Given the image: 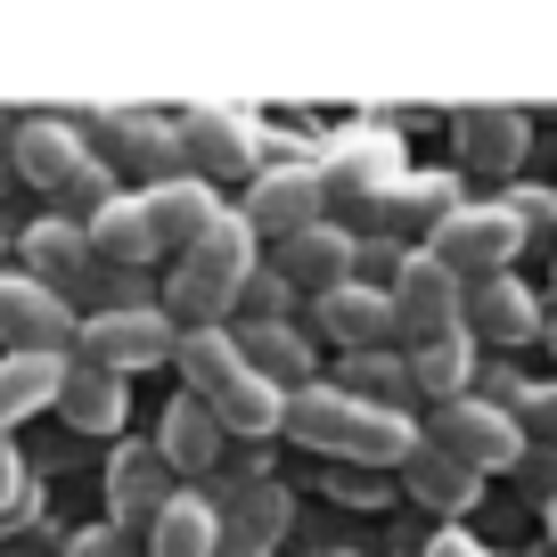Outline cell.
Masks as SVG:
<instances>
[{"instance_id": "obj_10", "label": "cell", "mask_w": 557, "mask_h": 557, "mask_svg": "<svg viewBox=\"0 0 557 557\" xmlns=\"http://www.w3.org/2000/svg\"><path fill=\"white\" fill-rule=\"evenodd\" d=\"M173 500H181V475L164 468L157 443H115V459H107V508H115V533H123V524H157Z\"/></svg>"}, {"instance_id": "obj_25", "label": "cell", "mask_w": 557, "mask_h": 557, "mask_svg": "<svg viewBox=\"0 0 557 557\" xmlns=\"http://www.w3.org/2000/svg\"><path fill=\"white\" fill-rule=\"evenodd\" d=\"M238 352H246V369H255L262 385H278V394L320 385V377H312V345H304L287 320H278V329H238Z\"/></svg>"}, {"instance_id": "obj_2", "label": "cell", "mask_w": 557, "mask_h": 557, "mask_svg": "<svg viewBox=\"0 0 557 557\" xmlns=\"http://www.w3.org/2000/svg\"><path fill=\"white\" fill-rule=\"evenodd\" d=\"M255 246L262 238L246 230V213H222V222L181 255V271L164 278V320H173V329H222V320L238 312V287L255 278Z\"/></svg>"}, {"instance_id": "obj_32", "label": "cell", "mask_w": 557, "mask_h": 557, "mask_svg": "<svg viewBox=\"0 0 557 557\" xmlns=\"http://www.w3.org/2000/svg\"><path fill=\"white\" fill-rule=\"evenodd\" d=\"M287 517H296V500H287V484H271V475H255V484L230 500V517L222 524H238V533H255V541H278L287 533Z\"/></svg>"}, {"instance_id": "obj_21", "label": "cell", "mask_w": 557, "mask_h": 557, "mask_svg": "<svg viewBox=\"0 0 557 557\" xmlns=\"http://www.w3.org/2000/svg\"><path fill=\"white\" fill-rule=\"evenodd\" d=\"M107 157L148 173V189H157V181H181L189 148H181V123H164V115H115L107 123Z\"/></svg>"}, {"instance_id": "obj_14", "label": "cell", "mask_w": 557, "mask_h": 557, "mask_svg": "<svg viewBox=\"0 0 557 557\" xmlns=\"http://www.w3.org/2000/svg\"><path fill=\"white\" fill-rule=\"evenodd\" d=\"M139 206H148V230H157V255H189V246H197V238H206V230L230 213L222 197H213V181H197V173L139 189Z\"/></svg>"}, {"instance_id": "obj_20", "label": "cell", "mask_w": 557, "mask_h": 557, "mask_svg": "<svg viewBox=\"0 0 557 557\" xmlns=\"http://www.w3.org/2000/svg\"><path fill=\"white\" fill-rule=\"evenodd\" d=\"M66 352H0V435L9 426H25L34 410H58V394H66Z\"/></svg>"}, {"instance_id": "obj_6", "label": "cell", "mask_w": 557, "mask_h": 557, "mask_svg": "<svg viewBox=\"0 0 557 557\" xmlns=\"http://www.w3.org/2000/svg\"><path fill=\"white\" fill-rule=\"evenodd\" d=\"M459 320H468V287H459V278L418 246V255L401 262V278H394V336H401V352L451 336Z\"/></svg>"}, {"instance_id": "obj_37", "label": "cell", "mask_w": 557, "mask_h": 557, "mask_svg": "<svg viewBox=\"0 0 557 557\" xmlns=\"http://www.w3.org/2000/svg\"><path fill=\"white\" fill-rule=\"evenodd\" d=\"M25 500V459H17V443L0 435V508H17Z\"/></svg>"}, {"instance_id": "obj_34", "label": "cell", "mask_w": 557, "mask_h": 557, "mask_svg": "<svg viewBox=\"0 0 557 557\" xmlns=\"http://www.w3.org/2000/svg\"><path fill=\"white\" fill-rule=\"evenodd\" d=\"M401 262H410V246H401V238H361V246H352V278L377 287V296H394Z\"/></svg>"}, {"instance_id": "obj_13", "label": "cell", "mask_w": 557, "mask_h": 557, "mask_svg": "<svg viewBox=\"0 0 557 557\" xmlns=\"http://www.w3.org/2000/svg\"><path fill=\"white\" fill-rule=\"evenodd\" d=\"M181 148H189L197 181L206 173H262V123L238 115V107H197L181 123Z\"/></svg>"}, {"instance_id": "obj_29", "label": "cell", "mask_w": 557, "mask_h": 557, "mask_svg": "<svg viewBox=\"0 0 557 557\" xmlns=\"http://www.w3.org/2000/svg\"><path fill=\"white\" fill-rule=\"evenodd\" d=\"M213 418H222V435H278V426H287V394H278V385H262L255 369H246V385L230 401H213Z\"/></svg>"}, {"instance_id": "obj_36", "label": "cell", "mask_w": 557, "mask_h": 557, "mask_svg": "<svg viewBox=\"0 0 557 557\" xmlns=\"http://www.w3.org/2000/svg\"><path fill=\"white\" fill-rule=\"evenodd\" d=\"M517 426H533L541 443H557V385H524V401H517Z\"/></svg>"}, {"instance_id": "obj_31", "label": "cell", "mask_w": 557, "mask_h": 557, "mask_svg": "<svg viewBox=\"0 0 557 557\" xmlns=\"http://www.w3.org/2000/svg\"><path fill=\"white\" fill-rule=\"evenodd\" d=\"M451 206H459L451 181H394V189L377 197V222H385V230H418V222H426V238H435V222H443Z\"/></svg>"}, {"instance_id": "obj_22", "label": "cell", "mask_w": 557, "mask_h": 557, "mask_svg": "<svg viewBox=\"0 0 557 557\" xmlns=\"http://www.w3.org/2000/svg\"><path fill=\"white\" fill-rule=\"evenodd\" d=\"M401 484H410V500H418V508H435L443 524H451V517H468V508L484 500V475H475V468H459V459L443 451V443H418V451H410V468H401Z\"/></svg>"}, {"instance_id": "obj_9", "label": "cell", "mask_w": 557, "mask_h": 557, "mask_svg": "<svg viewBox=\"0 0 557 557\" xmlns=\"http://www.w3.org/2000/svg\"><path fill=\"white\" fill-rule=\"evenodd\" d=\"M0 345H9V352H58V345H74L66 296L41 287V278H25V271H0Z\"/></svg>"}, {"instance_id": "obj_1", "label": "cell", "mask_w": 557, "mask_h": 557, "mask_svg": "<svg viewBox=\"0 0 557 557\" xmlns=\"http://www.w3.org/2000/svg\"><path fill=\"white\" fill-rule=\"evenodd\" d=\"M278 435H296L304 451L345 459V468H377V475H401L410 451L426 443L410 410H377V401L345 394V385H304V394H287V426H278Z\"/></svg>"}, {"instance_id": "obj_15", "label": "cell", "mask_w": 557, "mask_h": 557, "mask_svg": "<svg viewBox=\"0 0 557 557\" xmlns=\"http://www.w3.org/2000/svg\"><path fill=\"white\" fill-rule=\"evenodd\" d=\"M459 329L475 336V345H500V352H517V345H541V304H533V287L524 278H484V287H468V320Z\"/></svg>"}, {"instance_id": "obj_27", "label": "cell", "mask_w": 557, "mask_h": 557, "mask_svg": "<svg viewBox=\"0 0 557 557\" xmlns=\"http://www.w3.org/2000/svg\"><path fill=\"white\" fill-rule=\"evenodd\" d=\"M58 410H66V426H83V435H123V377H107V369H66V394H58Z\"/></svg>"}, {"instance_id": "obj_3", "label": "cell", "mask_w": 557, "mask_h": 557, "mask_svg": "<svg viewBox=\"0 0 557 557\" xmlns=\"http://www.w3.org/2000/svg\"><path fill=\"white\" fill-rule=\"evenodd\" d=\"M426 255L459 278V287H484V278H508L524 255V213L517 206H451L426 238Z\"/></svg>"}, {"instance_id": "obj_16", "label": "cell", "mask_w": 557, "mask_h": 557, "mask_svg": "<svg viewBox=\"0 0 557 557\" xmlns=\"http://www.w3.org/2000/svg\"><path fill=\"white\" fill-rule=\"evenodd\" d=\"M352 246H361V238H352L345 222H312V230H296V238L278 246L271 271L287 278L296 296H312V304H320L329 287H345V278H352Z\"/></svg>"}, {"instance_id": "obj_8", "label": "cell", "mask_w": 557, "mask_h": 557, "mask_svg": "<svg viewBox=\"0 0 557 557\" xmlns=\"http://www.w3.org/2000/svg\"><path fill=\"white\" fill-rule=\"evenodd\" d=\"M394 181H401L394 132H345L329 157H320V189H329V206H377Z\"/></svg>"}, {"instance_id": "obj_41", "label": "cell", "mask_w": 557, "mask_h": 557, "mask_svg": "<svg viewBox=\"0 0 557 557\" xmlns=\"http://www.w3.org/2000/svg\"><path fill=\"white\" fill-rule=\"evenodd\" d=\"M541 517H549V549H557V500H549V508H541Z\"/></svg>"}, {"instance_id": "obj_4", "label": "cell", "mask_w": 557, "mask_h": 557, "mask_svg": "<svg viewBox=\"0 0 557 557\" xmlns=\"http://www.w3.org/2000/svg\"><path fill=\"white\" fill-rule=\"evenodd\" d=\"M74 345H83V369L132 377V369H157V361H173L181 329H173L164 312H148V304H115V312H90L83 329H74Z\"/></svg>"}, {"instance_id": "obj_33", "label": "cell", "mask_w": 557, "mask_h": 557, "mask_svg": "<svg viewBox=\"0 0 557 557\" xmlns=\"http://www.w3.org/2000/svg\"><path fill=\"white\" fill-rule=\"evenodd\" d=\"M287 304H296V287L271 271V262H255V278L238 287V312H246V329H278L287 320Z\"/></svg>"}, {"instance_id": "obj_40", "label": "cell", "mask_w": 557, "mask_h": 557, "mask_svg": "<svg viewBox=\"0 0 557 557\" xmlns=\"http://www.w3.org/2000/svg\"><path fill=\"white\" fill-rule=\"evenodd\" d=\"M213 557H271V541H255V533H238V524H222V549Z\"/></svg>"}, {"instance_id": "obj_18", "label": "cell", "mask_w": 557, "mask_h": 557, "mask_svg": "<svg viewBox=\"0 0 557 557\" xmlns=\"http://www.w3.org/2000/svg\"><path fill=\"white\" fill-rule=\"evenodd\" d=\"M9 164H17V181H34V189H58V197H66V181L90 164V148H83V132H74V123L34 115V123H17V132H9Z\"/></svg>"}, {"instance_id": "obj_7", "label": "cell", "mask_w": 557, "mask_h": 557, "mask_svg": "<svg viewBox=\"0 0 557 557\" xmlns=\"http://www.w3.org/2000/svg\"><path fill=\"white\" fill-rule=\"evenodd\" d=\"M329 222V189H320V164H262L255 189H246V230L271 246H287L296 230Z\"/></svg>"}, {"instance_id": "obj_28", "label": "cell", "mask_w": 557, "mask_h": 557, "mask_svg": "<svg viewBox=\"0 0 557 557\" xmlns=\"http://www.w3.org/2000/svg\"><path fill=\"white\" fill-rule=\"evenodd\" d=\"M401 361H410V385H418V394L459 401V394H468V377H475V336H468V329H451V336H435V345L401 352Z\"/></svg>"}, {"instance_id": "obj_23", "label": "cell", "mask_w": 557, "mask_h": 557, "mask_svg": "<svg viewBox=\"0 0 557 557\" xmlns=\"http://www.w3.org/2000/svg\"><path fill=\"white\" fill-rule=\"evenodd\" d=\"M222 443H230L222 418H213L197 394H181L173 410H164V426H157V451H164V468H173V475H213Z\"/></svg>"}, {"instance_id": "obj_12", "label": "cell", "mask_w": 557, "mask_h": 557, "mask_svg": "<svg viewBox=\"0 0 557 557\" xmlns=\"http://www.w3.org/2000/svg\"><path fill=\"white\" fill-rule=\"evenodd\" d=\"M312 320H320V336H329V345H345V361H352V352H401V336H394V296H377V287H361V278L329 287V296L312 304Z\"/></svg>"}, {"instance_id": "obj_11", "label": "cell", "mask_w": 557, "mask_h": 557, "mask_svg": "<svg viewBox=\"0 0 557 557\" xmlns=\"http://www.w3.org/2000/svg\"><path fill=\"white\" fill-rule=\"evenodd\" d=\"M451 139L475 173H517L524 148H533V123L517 115L508 99H459L451 107Z\"/></svg>"}, {"instance_id": "obj_35", "label": "cell", "mask_w": 557, "mask_h": 557, "mask_svg": "<svg viewBox=\"0 0 557 557\" xmlns=\"http://www.w3.org/2000/svg\"><path fill=\"white\" fill-rule=\"evenodd\" d=\"M508 475H517V484L533 492L541 508H549V500H557V443H524V459H517Z\"/></svg>"}, {"instance_id": "obj_5", "label": "cell", "mask_w": 557, "mask_h": 557, "mask_svg": "<svg viewBox=\"0 0 557 557\" xmlns=\"http://www.w3.org/2000/svg\"><path fill=\"white\" fill-rule=\"evenodd\" d=\"M426 443H443V451H451L459 468H475V475H500V468H517V459H524L517 410H500V401H484V394L443 401L435 426H426Z\"/></svg>"}, {"instance_id": "obj_24", "label": "cell", "mask_w": 557, "mask_h": 557, "mask_svg": "<svg viewBox=\"0 0 557 557\" xmlns=\"http://www.w3.org/2000/svg\"><path fill=\"white\" fill-rule=\"evenodd\" d=\"M90 255H99V271L115 262V271H139V262H157V230H148V206L139 197H115V206L90 213Z\"/></svg>"}, {"instance_id": "obj_26", "label": "cell", "mask_w": 557, "mask_h": 557, "mask_svg": "<svg viewBox=\"0 0 557 557\" xmlns=\"http://www.w3.org/2000/svg\"><path fill=\"white\" fill-rule=\"evenodd\" d=\"M213 549H222V508L197 500V492H181V500L148 524V557H213Z\"/></svg>"}, {"instance_id": "obj_38", "label": "cell", "mask_w": 557, "mask_h": 557, "mask_svg": "<svg viewBox=\"0 0 557 557\" xmlns=\"http://www.w3.org/2000/svg\"><path fill=\"white\" fill-rule=\"evenodd\" d=\"M66 557H123V533H115V524H90V533L66 541Z\"/></svg>"}, {"instance_id": "obj_19", "label": "cell", "mask_w": 557, "mask_h": 557, "mask_svg": "<svg viewBox=\"0 0 557 557\" xmlns=\"http://www.w3.org/2000/svg\"><path fill=\"white\" fill-rule=\"evenodd\" d=\"M173 361H181V385H189L197 401H230L246 385V352H238V329H181V345H173Z\"/></svg>"}, {"instance_id": "obj_42", "label": "cell", "mask_w": 557, "mask_h": 557, "mask_svg": "<svg viewBox=\"0 0 557 557\" xmlns=\"http://www.w3.org/2000/svg\"><path fill=\"white\" fill-rule=\"evenodd\" d=\"M541 336H549V352H557V320H549V329H541Z\"/></svg>"}, {"instance_id": "obj_30", "label": "cell", "mask_w": 557, "mask_h": 557, "mask_svg": "<svg viewBox=\"0 0 557 557\" xmlns=\"http://www.w3.org/2000/svg\"><path fill=\"white\" fill-rule=\"evenodd\" d=\"M345 394H361V401H377V410H410V361L401 352H352L345 361Z\"/></svg>"}, {"instance_id": "obj_17", "label": "cell", "mask_w": 557, "mask_h": 557, "mask_svg": "<svg viewBox=\"0 0 557 557\" xmlns=\"http://www.w3.org/2000/svg\"><path fill=\"white\" fill-rule=\"evenodd\" d=\"M17 255H25V278H41V287H90L99 278V255H90V230L74 222V213H50V222H34L17 238Z\"/></svg>"}, {"instance_id": "obj_39", "label": "cell", "mask_w": 557, "mask_h": 557, "mask_svg": "<svg viewBox=\"0 0 557 557\" xmlns=\"http://www.w3.org/2000/svg\"><path fill=\"white\" fill-rule=\"evenodd\" d=\"M426 557H492V549H484L475 533H459V524H443V533L426 541Z\"/></svg>"}]
</instances>
